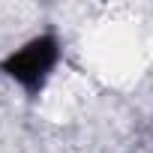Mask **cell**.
<instances>
[{
    "instance_id": "1",
    "label": "cell",
    "mask_w": 153,
    "mask_h": 153,
    "mask_svg": "<svg viewBox=\"0 0 153 153\" xmlns=\"http://www.w3.org/2000/svg\"><path fill=\"white\" fill-rule=\"evenodd\" d=\"M54 63H57V42L51 36H39V39L27 42L24 48H18L15 54H9L3 60V72L9 78H15L24 90L36 93L45 84Z\"/></svg>"
}]
</instances>
